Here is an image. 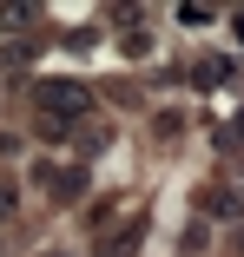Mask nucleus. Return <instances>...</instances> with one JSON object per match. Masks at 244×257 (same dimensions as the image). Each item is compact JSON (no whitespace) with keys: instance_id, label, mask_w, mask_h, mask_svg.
<instances>
[{"instance_id":"f257e3e1","label":"nucleus","mask_w":244,"mask_h":257,"mask_svg":"<svg viewBox=\"0 0 244 257\" xmlns=\"http://www.w3.org/2000/svg\"><path fill=\"white\" fill-rule=\"evenodd\" d=\"M33 185H40V191H53V198H66V204H73V198L86 191V172H60V165H40V172H33Z\"/></svg>"},{"instance_id":"f03ea898","label":"nucleus","mask_w":244,"mask_h":257,"mask_svg":"<svg viewBox=\"0 0 244 257\" xmlns=\"http://www.w3.org/2000/svg\"><path fill=\"white\" fill-rule=\"evenodd\" d=\"M14 204H20V191H14V185H0V224L14 218Z\"/></svg>"},{"instance_id":"7ed1b4c3","label":"nucleus","mask_w":244,"mask_h":257,"mask_svg":"<svg viewBox=\"0 0 244 257\" xmlns=\"http://www.w3.org/2000/svg\"><path fill=\"white\" fill-rule=\"evenodd\" d=\"M53 257H66V250H53Z\"/></svg>"},{"instance_id":"20e7f679","label":"nucleus","mask_w":244,"mask_h":257,"mask_svg":"<svg viewBox=\"0 0 244 257\" xmlns=\"http://www.w3.org/2000/svg\"><path fill=\"white\" fill-rule=\"evenodd\" d=\"M237 27H244V20H237Z\"/></svg>"}]
</instances>
